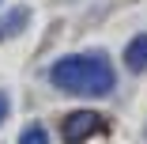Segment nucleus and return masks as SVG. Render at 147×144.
Segmentation results:
<instances>
[{
    "instance_id": "obj_1",
    "label": "nucleus",
    "mask_w": 147,
    "mask_h": 144,
    "mask_svg": "<svg viewBox=\"0 0 147 144\" xmlns=\"http://www.w3.org/2000/svg\"><path fill=\"white\" fill-rule=\"evenodd\" d=\"M49 80L57 83L61 91L68 95H83V99H102L113 91V65L106 53H72V57H61L53 68H49Z\"/></svg>"
},
{
    "instance_id": "obj_2",
    "label": "nucleus",
    "mask_w": 147,
    "mask_h": 144,
    "mask_svg": "<svg viewBox=\"0 0 147 144\" xmlns=\"http://www.w3.org/2000/svg\"><path fill=\"white\" fill-rule=\"evenodd\" d=\"M102 129V118L94 110H76V114H68L64 118V125H61V133H64V140L68 144H83L91 133H98Z\"/></svg>"
},
{
    "instance_id": "obj_3",
    "label": "nucleus",
    "mask_w": 147,
    "mask_h": 144,
    "mask_svg": "<svg viewBox=\"0 0 147 144\" xmlns=\"http://www.w3.org/2000/svg\"><path fill=\"white\" fill-rule=\"evenodd\" d=\"M125 65H128V72H143V68H147V34H136V38L128 42Z\"/></svg>"
},
{
    "instance_id": "obj_4",
    "label": "nucleus",
    "mask_w": 147,
    "mask_h": 144,
    "mask_svg": "<svg viewBox=\"0 0 147 144\" xmlns=\"http://www.w3.org/2000/svg\"><path fill=\"white\" fill-rule=\"evenodd\" d=\"M26 19H30L26 8H11L8 15H0V42H4V38H15L23 27H26Z\"/></svg>"
},
{
    "instance_id": "obj_5",
    "label": "nucleus",
    "mask_w": 147,
    "mask_h": 144,
    "mask_svg": "<svg viewBox=\"0 0 147 144\" xmlns=\"http://www.w3.org/2000/svg\"><path fill=\"white\" fill-rule=\"evenodd\" d=\"M19 144H49V133H45L42 125H26L23 136H19Z\"/></svg>"
},
{
    "instance_id": "obj_6",
    "label": "nucleus",
    "mask_w": 147,
    "mask_h": 144,
    "mask_svg": "<svg viewBox=\"0 0 147 144\" xmlns=\"http://www.w3.org/2000/svg\"><path fill=\"white\" fill-rule=\"evenodd\" d=\"M8 114H11V102H8V95H4V91H0V125L8 121Z\"/></svg>"
}]
</instances>
